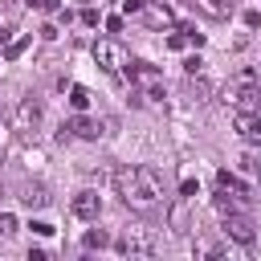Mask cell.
<instances>
[{
  "label": "cell",
  "instance_id": "f1b7e54d",
  "mask_svg": "<svg viewBox=\"0 0 261 261\" xmlns=\"http://www.w3.org/2000/svg\"><path fill=\"white\" fill-rule=\"evenodd\" d=\"M122 29V16H106V33H118Z\"/></svg>",
  "mask_w": 261,
  "mask_h": 261
},
{
  "label": "cell",
  "instance_id": "9c48e42d",
  "mask_svg": "<svg viewBox=\"0 0 261 261\" xmlns=\"http://www.w3.org/2000/svg\"><path fill=\"white\" fill-rule=\"evenodd\" d=\"M232 130L241 143H261V114L257 110H237L232 114Z\"/></svg>",
  "mask_w": 261,
  "mask_h": 261
},
{
  "label": "cell",
  "instance_id": "f546056e",
  "mask_svg": "<svg viewBox=\"0 0 261 261\" xmlns=\"http://www.w3.org/2000/svg\"><path fill=\"white\" fill-rule=\"evenodd\" d=\"M249 171H257V179H261V155H249Z\"/></svg>",
  "mask_w": 261,
  "mask_h": 261
},
{
  "label": "cell",
  "instance_id": "5bb4252c",
  "mask_svg": "<svg viewBox=\"0 0 261 261\" xmlns=\"http://www.w3.org/2000/svg\"><path fill=\"white\" fill-rule=\"evenodd\" d=\"M216 188H220V192H232V196H249L245 179H237L232 171H216Z\"/></svg>",
  "mask_w": 261,
  "mask_h": 261
},
{
  "label": "cell",
  "instance_id": "d6a6232c",
  "mask_svg": "<svg viewBox=\"0 0 261 261\" xmlns=\"http://www.w3.org/2000/svg\"><path fill=\"white\" fill-rule=\"evenodd\" d=\"M82 4H94V0H82Z\"/></svg>",
  "mask_w": 261,
  "mask_h": 261
},
{
  "label": "cell",
  "instance_id": "44dd1931",
  "mask_svg": "<svg viewBox=\"0 0 261 261\" xmlns=\"http://www.w3.org/2000/svg\"><path fill=\"white\" fill-rule=\"evenodd\" d=\"M98 20H102V12H98L94 4H86V8H82V24H86V29H94Z\"/></svg>",
  "mask_w": 261,
  "mask_h": 261
},
{
  "label": "cell",
  "instance_id": "4316f807",
  "mask_svg": "<svg viewBox=\"0 0 261 261\" xmlns=\"http://www.w3.org/2000/svg\"><path fill=\"white\" fill-rule=\"evenodd\" d=\"M184 69H188V73H200V69H204V61H200V57H188V61H184Z\"/></svg>",
  "mask_w": 261,
  "mask_h": 261
},
{
  "label": "cell",
  "instance_id": "3957f363",
  "mask_svg": "<svg viewBox=\"0 0 261 261\" xmlns=\"http://www.w3.org/2000/svg\"><path fill=\"white\" fill-rule=\"evenodd\" d=\"M90 53H94V61H98L106 73H122L126 61H130V53H126V45H122L118 37H98Z\"/></svg>",
  "mask_w": 261,
  "mask_h": 261
},
{
  "label": "cell",
  "instance_id": "ac0fdd59",
  "mask_svg": "<svg viewBox=\"0 0 261 261\" xmlns=\"http://www.w3.org/2000/svg\"><path fill=\"white\" fill-rule=\"evenodd\" d=\"M82 245H86V249H102V245H110V237H106L102 228H90V232L82 237Z\"/></svg>",
  "mask_w": 261,
  "mask_h": 261
},
{
  "label": "cell",
  "instance_id": "603a6c76",
  "mask_svg": "<svg viewBox=\"0 0 261 261\" xmlns=\"http://www.w3.org/2000/svg\"><path fill=\"white\" fill-rule=\"evenodd\" d=\"M179 196H184V200H196V196H200V184H196V179H184V184H179Z\"/></svg>",
  "mask_w": 261,
  "mask_h": 261
},
{
  "label": "cell",
  "instance_id": "7c38bea8",
  "mask_svg": "<svg viewBox=\"0 0 261 261\" xmlns=\"http://www.w3.org/2000/svg\"><path fill=\"white\" fill-rule=\"evenodd\" d=\"M196 12H204L208 20H228L232 16V0H192Z\"/></svg>",
  "mask_w": 261,
  "mask_h": 261
},
{
  "label": "cell",
  "instance_id": "277c9868",
  "mask_svg": "<svg viewBox=\"0 0 261 261\" xmlns=\"http://www.w3.org/2000/svg\"><path fill=\"white\" fill-rule=\"evenodd\" d=\"M122 73L130 77V86H135V90H147V98L163 102V73H159L151 61H126V69H122Z\"/></svg>",
  "mask_w": 261,
  "mask_h": 261
},
{
  "label": "cell",
  "instance_id": "52a82bcc",
  "mask_svg": "<svg viewBox=\"0 0 261 261\" xmlns=\"http://www.w3.org/2000/svg\"><path fill=\"white\" fill-rule=\"evenodd\" d=\"M102 135H106V130H102V122H98V118H90L86 110H82V114H73V118L61 126V143H65V139H90V143H98Z\"/></svg>",
  "mask_w": 261,
  "mask_h": 261
},
{
  "label": "cell",
  "instance_id": "2e32d148",
  "mask_svg": "<svg viewBox=\"0 0 261 261\" xmlns=\"http://www.w3.org/2000/svg\"><path fill=\"white\" fill-rule=\"evenodd\" d=\"M29 45H33V37H29V33H24V37H12V41L4 45V61H16V57H20Z\"/></svg>",
  "mask_w": 261,
  "mask_h": 261
},
{
  "label": "cell",
  "instance_id": "5b68a950",
  "mask_svg": "<svg viewBox=\"0 0 261 261\" xmlns=\"http://www.w3.org/2000/svg\"><path fill=\"white\" fill-rule=\"evenodd\" d=\"M114 249H118L122 257H151V253H155V228H147V224H130V228L114 241Z\"/></svg>",
  "mask_w": 261,
  "mask_h": 261
},
{
  "label": "cell",
  "instance_id": "d6986e66",
  "mask_svg": "<svg viewBox=\"0 0 261 261\" xmlns=\"http://www.w3.org/2000/svg\"><path fill=\"white\" fill-rule=\"evenodd\" d=\"M167 49H188V33L184 29H171L167 33Z\"/></svg>",
  "mask_w": 261,
  "mask_h": 261
},
{
  "label": "cell",
  "instance_id": "7402d4cb",
  "mask_svg": "<svg viewBox=\"0 0 261 261\" xmlns=\"http://www.w3.org/2000/svg\"><path fill=\"white\" fill-rule=\"evenodd\" d=\"M220 253H224V249L212 245V241H200V245H196V257H220Z\"/></svg>",
  "mask_w": 261,
  "mask_h": 261
},
{
  "label": "cell",
  "instance_id": "83f0119b",
  "mask_svg": "<svg viewBox=\"0 0 261 261\" xmlns=\"http://www.w3.org/2000/svg\"><path fill=\"white\" fill-rule=\"evenodd\" d=\"M37 8H41V12H61V0H41Z\"/></svg>",
  "mask_w": 261,
  "mask_h": 261
},
{
  "label": "cell",
  "instance_id": "1f68e13d",
  "mask_svg": "<svg viewBox=\"0 0 261 261\" xmlns=\"http://www.w3.org/2000/svg\"><path fill=\"white\" fill-rule=\"evenodd\" d=\"M253 73H257V82H261V65H257V69H253Z\"/></svg>",
  "mask_w": 261,
  "mask_h": 261
},
{
  "label": "cell",
  "instance_id": "4dcf8cb0",
  "mask_svg": "<svg viewBox=\"0 0 261 261\" xmlns=\"http://www.w3.org/2000/svg\"><path fill=\"white\" fill-rule=\"evenodd\" d=\"M24 4H29V8H37V4H41V0H24Z\"/></svg>",
  "mask_w": 261,
  "mask_h": 261
},
{
  "label": "cell",
  "instance_id": "30bf717a",
  "mask_svg": "<svg viewBox=\"0 0 261 261\" xmlns=\"http://www.w3.org/2000/svg\"><path fill=\"white\" fill-rule=\"evenodd\" d=\"M69 208H73V216H77V220H98V212H102V196L86 188V192H77V196H73V204H69Z\"/></svg>",
  "mask_w": 261,
  "mask_h": 261
},
{
  "label": "cell",
  "instance_id": "4fadbf2b",
  "mask_svg": "<svg viewBox=\"0 0 261 261\" xmlns=\"http://www.w3.org/2000/svg\"><path fill=\"white\" fill-rule=\"evenodd\" d=\"M208 94H212V86H208L200 73H188V102L200 106V102H208Z\"/></svg>",
  "mask_w": 261,
  "mask_h": 261
},
{
  "label": "cell",
  "instance_id": "8992f818",
  "mask_svg": "<svg viewBox=\"0 0 261 261\" xmlns=\"http://www.w3.org/2000/svg\"><path fill=\"white\" fill-rule=\"evenodd\" d=\"M220 220H224L220 228H224L228 241H237V245H253L257 241V224L249 220V212H224Z\"/></svg>",
  "mask_w": 261,
  "mask_h": 261
},
{
  "label": "cell",
  "instance_id": "d4e9b609",
  "mask_svg": "<svg viewBox=\"0 0 261 261\" xmlns=\"http://www.w3.org/2000/svg\"><path fill=\"white\" fill-rule=\"evenodd\" d=\"M241 20H245V29H257V24H261V12H257V8H249Z\"/></svg>",
  "mask_w": 261,
  "mask_h": 261
},
{
  "label": "cell",
  "instance_id": "ffe728a7",
  "mask_svg": "<svg viewBox=\"0 0 261 261\" xmlns=\"http://www.w3.org/2000/svg\"><path fill=\"white\" fill-rule=\"evenodd\" d=\"M0 237H16V216L12 212H0Z\"/></svg>",
  "mask_w": 261,
  "mask_h": 261
},
{
  "label": "cell",
  "instance_id": "cb8c5ba5",
  "mask_svg": "<svg viewBox=\"0 0 261 261\" xmlns=\"http://www.w3.org/2000/svg\"><path fill=\"white\" fill-rule=\"evenodd\" d=\"M29 228H33V232H37V237H53V224H49V220H33V224H29Z\"/></svg>",
  "mask_w": 261,
  "mask_h": 261
},
{
  "label": "cell",
  "instance_id": "ba28073f",
  "mask_svg": "<svg viewBox=\"0 0 261 261\" xmlns=\"http://www.w3.org/2000/svg\"><path fill=\"white\" fill-rule=\"evenodd\" d=\"M41 118H45L41 98H20V106H16V130H20V135H29V130H37V126H41Z\"/></svg>",
  "mask_w": 261,
  "mask_h": 261
},
{
  "label": "cell",
  "instance_id": "8fae6325",
  "mask_svg": "<svg viewBox=\"0 0 261 261\" xmlns=\"http://www.w3.org/2000/svg\"><path fill=\"white\" fill-rule=\"evenodd\" d=\"M143 24H147V29H171V24H175V16H171V8H167V4L147 0V4H143Z\"/></svg>",
  "mask_w": 261,
  "mask_h": 261
},
{
  "label": "cell",
  "instance_id": "7a4b0ae2",
  "mask_svg": "<svg viewBox=\"0 0 261 261\" xmlns=\"http://www.w3.org/2000/svg\"><path fill=\"white\" fill-rule=\"evenodd\" d=\"M220 98H224L228 106H237V110H261V82H257V73H253V69L237 73L232 82H224Z\"/></svg>",
  "mask_w": 261,
  "mask_h": 261
},
{
  "label": "cell",
  "instance_id": "e0dca14e",
  "mask_svg": "<svg viewBox=\"0 0 261 261\" xmlns=\"http://www.w3.org/2000/svg\"><path fill=\"white\" fill-rule=\"evenodd\" d=\"M69 106L82 114V110H90V90L86 86H69Z\"/></svg>",
  "mask_w": 261,
  "mask_h": 261
},
{
  "label": "cell",
  "instance_id": "9a60e30c",
  "mask_svg": "<svg viewBox=\"0 0 261 261\" xmlns=\"http://www.w3.org/2000/svg\"><path fill=\"white\" fill-rule=\"evenodd\" d=\"M20 204H24V208H45V204H49V192H45L41 184H29V188L20 192Z\"/></svg>",
  "mask_w": 261,
  "mask_h": 261
},
{
  "label": "cell",
  "instance_id": "6da1fadb",
  "mask_svg": "<svg viewBox=\"0 0 261 261\" xmlns=\"http://www.w3.org/2000/svg\"><path fill=\"white\" fill-rule=\"evenodd\" d=\"M110 179H114L118 200L126 208H135V212H155L163 204V175L155 167H147V163H126Z\"/></svg>",
  "mask_w": 261,
  "mask_h": 261
},
{
  "label": "cell",
  "instance_id": "484cf974",
  "mask_svg": "<svg viewBox=\"0 0 261 261\" xmlns=\"http://www.w3.org/2000/svg\"><path fill=\"white\" fill-rule=\"evenodd\" d=\"M143 4H147V0H122V12L135 16V12H143Z\"/></svg>",
  "mask_w": 261,
  "mask_h": 261
}]
</instances>
